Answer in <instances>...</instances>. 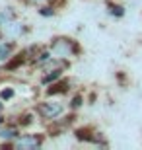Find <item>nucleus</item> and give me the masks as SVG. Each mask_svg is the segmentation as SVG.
Here are the masks:
<instances>
[{
	"instance_id": "obj_1",
	"label": "nucleus",
	"mask_w": 142,
	"mask_h": 150,
	"mask_svg": "<svg viewBox=\"0 0 142 150\" xmlns=\"http://www.w3.org/2000/svg\"><path fill=\"white\" fill-rule=\"evenodd\" d=\"M49 51L55 57H60V59H64V57H78L84 53L82 45L78 43L76 39L68 37V35H55L51 39Z\"/></svg>"
},
{
	"instance_id": "obj_2",
	"label": "nucleus",
	"mask_w": 142,
	"mask_h": 150,
	"mask_svg": "<svg viewBox=\"0 0 142 150\" xmlns=\"http://www.w3.org/2000/svg\"><path fill=\"white\" fill-rule=\"evenodd\" d=\"M74 137H76L80 142H92L95 146H107L109 142L103 139V134L99 133L93 125H84V127H78L74 131Z\"/></svg>"
},
{
	"instance_id": "obj_3",
	"label": "nucleus",
	"mask_w": 142,
	"mask_h": 150,
	"mask_svg": "<svg viewBox=\"0 0 142 150\" xmlns=\"http://www.w3.org/2000/svg\"><path fill=\"white\" fill-rule=\"evenodd\" d=\"M29 31H31V25H28V23H23V22H16V20L0 25V37H6V39L23 37V35H28Z\"/></svg>"
},
{
	"instance_id": "obj_4",
	"label": "nucleus",
	"mask_w": 142,
	"mask_h": 150,
	"mask_svg": "<svg viewBox=\"0 0 142 150\" xmlns=\"http://www.w3.org/2000/svg\"><path fill=\"white\" fill-rule=\"evenodd\" d=\"M35 111H37V115L41 117L43 121H53L55 117L62 115L64 105H62L60 101H41V103L35 105Z\"/></svg>"
},
{
	"instance_id": "obj_5",
	"label": "nucleus",
	"mask_w": 142,
	"mask_h": 150,
	"mask_svg": "<svg viewBox=\"0 0 142 150\" xmlns=\"http://www.w3.org/2000/svg\"><path fill=\"white\" fill-rule=\"evenodd\" d=\"M45 142V134L41 133H33V134H20L18 139L12 140V146H16V148H41Z\"/></svg>"
},
{
	"instance_id": "obj_6",
	"label": "nucleus",
	"mask_w": 142,
	"mask_h": 150,
	"mask_svg": "<svg viewBox=\"0 0 142 150\" xmlns=\"http://www.w3.org/2000/svg\"><path fill=\"white\" fill-rule=\"evenodd\" d=\"M70 86H72V80H68V78H62L60 82L53 84L49 90H47V96H64L70 92Z\"/></svg>"
},
{
	"instance_id": "obj_7",
	"label": "nucleus",
	"mask_w": 142,
	"mask_h": 150,
	"mask_svg": "<svg viewBox=\"0 0 142 150\" xmlns=\"http://www.w3.org/2000/svg\"><path fill=\"white\" fill-rule=\"evenodd\" d=\"M18 49V43L16 39H10V41H4L0 43V61H8L12 57V53Z\"/></svg>"
},
{
	"instance_id": "obj_8",
	"label": "nucleus",
	"mask_w": 142,
	"mask_h": 150,
	"mask_svg": "<svg viewBox=\"0 0 142 150\" xmlns=\"http://www.w3.org/2000/svg\"><path fill=\"white\" fill-rule=\"evenodd\" d=\"M60 78H62V68L55 67V68H51L47 74L41 76V84H51V82H55V80H60Z\"/></svg>"
},
{
	"instance_id": "obj_9",
	"label": "nucleus",
	"mask_w": 142,
	"mask_h": 150,
	"mask_svg": "<svg viewBox=\"0 0 142 150\" xmlns=\"http://www.w3.org/2000/svg\"><path fill=\"white\" fill-rule=\"evenodd\" d=\"M0 137L2 139H18L20 137V133H18V127L16 125H0Z\"/></svg>"
},
{
	"instance_id": "obj_10",
	"label": "nucleus",
	"mask_w": 142,
	"mask_h": 150,
	"mask_svg": "<svg viewBox=\"0 0 142 150\" xmlns=\"http://www.w3.org/2000/svg\"><path fill=\"white\" fill-rule=\"evenodd\" d=\"M105 4H107L109 16H113V18H123V16H125V6H123V4H117V2H113V0L105 2Z\"/></svg>"
},
{
	"instance_id": "obj_11",
	"label": "nucleus",
	"mask_w": 142,
	"mask_h": 150,
	"mask_svg": "<svg viewBox=\"0 0 142 150\" xmlns=\"http://www.w3.org/2000/svg\"><path fill=\"white\" fill-rule=\"evenodd\" d=\"M18 14L14 8H10V6H6V8H0V25H4V23L12 22V20H16Z\"/></svg>"
},
{
	"instance_id": "obj_12",
	"label": "nucleus",
	"mask_w": 142,
	"mask_h": 150,
	"mask_svg": "<svg viewBox=\"0 0 142 150\" xmlns=\"http://www.w3.org/2000/svg\"><path fill=\"white\" fill-rule=\"evenodd\" d=\"M33 123V113L31 111H23L18 115V121L16 125H20V127H28V125H31Z\"/></svg>"
},
{
	"instance_id": "obj_13",
	"label": "nucleus",
	"mask_w": 142,
	"mask_h": 150,
	"mask_svg": "<svg viewBox=\"0 0 142 150\" xmlns=\"http://www.w3.org/2000/svg\"><path fill=\"white\" fill-rule=\"evenodd\" d=\"M25 4H31V6H43V4H51V6H60V4H64L66 0H23Z\"/></svg>"
},
{
	"instance_id": "obj_14",
	"label": "nucleus",
	"mask_w": 142,
	"mask_h": 150,
	"mask_svg": "<svg viewBox=\"0 0 142 150\" xmlns=\"http://www.w3.org/2000/svg\"><path fill=\"white\" fill-rule=\"evenodd\" d=\"M37 14H39V16H45V18H51V16H55V14H57V8H55V6H51V4H47V6L43 4L37 10Z\"/></svg>"
},
{
	"instance_id": "obj_15",
	"label": "nucleus",
	"mask_w": 142,
	"mask_h": 150,
	"mask_svg": "<svg viewBox=\"0 0 142 150\" xmlns=\"http://www.w3.org/2000/svg\"><path fill=\"white\" fill-rule=\"evenodd\" d=\"M82 101H84L82 94H76L74 98H72V101H70V109L72 111H74V109H80V107H82Z\"/></svg>"
},
{
	"instance_id": "obj_16",
	"label": "nucleus",
	"mask_w": 142,
	"mask_h": 150,
	"mask_svg": "<svg viewBox=\"0 0 142 150\" xmlns=\"http://www.w3.org/2000/svg\"><path fill=\"white\" fill-rule=\"evenodd\" d=\"M14 94H16V92H14V88H6V90H2V92H0V100H2V101L12 100V98H14Z\"/></svg>"
},
{
	"instance_id": "obj_17",
	"label": "nucleus",
	"mask_w": 142,
	"mask_h": 150,
	"mask_svg": "<svg viewBox=\"0 0 142 150\" xmlns=\"http://www.w3.org/2000/svg\"><path fill=\"white\" fill-rule=\"evenodd\" d=\"M117 80H119V84H129V80H126V74H121V72H117Z\"/></svg>"
},
{
	"instance_id": "obj_18",
	"label": "nucleus",
	"mask_w": 142,
	"mask_h": 150,
	"mask_svg": "<svg viewBox=\"0 0 142 150\" xmlns=\"http://www.w3.org/2000/svg\"><path fill=\"white\" fill-rule=\"evenodd\" d=\"M2 111H4V101L0 100V113H2Z\"/></svg>"
}]
</instances>
